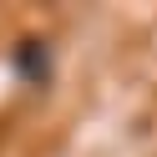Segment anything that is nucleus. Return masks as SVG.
Wrapping results in <instances>:
<instances>
[{
	"instance_id": "nucleus-1",
	"label": "nucleus",
	"mask_w": 157,
	"mask_h": 157,
	"mask_svg": "<svg viewBox=\"0 0 157 157\" xmlns=\"http://www.w3.org/2000/svg\"><path fill=\"white\" fill-rule=\"evenodd\" d=\"M15 66H21V76H25V81H46V71H51V56H46V46H41V41H21Z\"/></svg>"
}]
</instances>
